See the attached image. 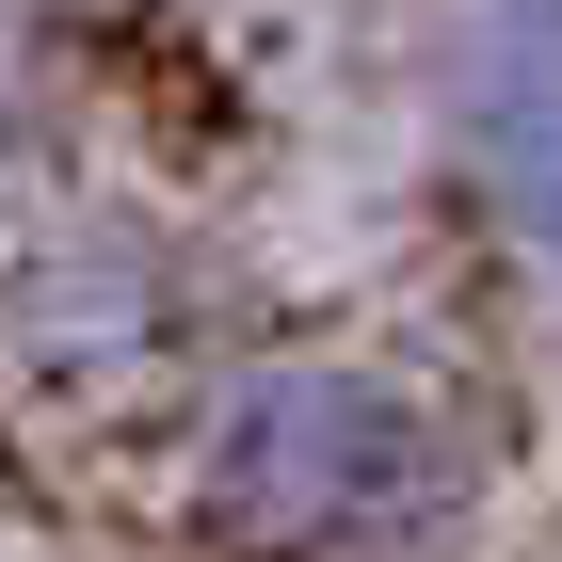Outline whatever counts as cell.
Masks as SVG:
<instances>
[{"label":"cell","mask_w":562,"mask_h":562,"mask_svg":"<svg viewBox=\"0 0 562 562\" xmlns=\"http://www.w3.org/2000/svg\"><path fill=\"white\" fill-rule=\"evenodd\" d=\"M177 482L241 562H434L482 515V402L418 353L370 338H273L210 353V386L177 418Z\"/></svg>","instance_id":"cell-1"},{"label":"cell","mask_w":562,"mask_h":562,"mask_svg":"<svg viewBox=\"0 0 562 562\" xmlns=\"http://www.w3.org/2000/svg\"><path fill=\"white\" fill-rule=\"evenodd\" d=\"M0 370L48 402L210 386V258L161 210H33L0 241Z\"/></svg>","instance_id":"cell-2"},{"label":"cell","mask_w":562,"mask_h":562,"mask_svg":"<svg viewBox=\"0 0 562 562\" xmlns=\"http://www.w3.org/2000/svg\"><path fill=\"white\" fill-rule=\"evenodd\" d=\"M450 161L562 290V0H450Z\"/></svg>","instance_id":"cell-3"}]
</instances>
